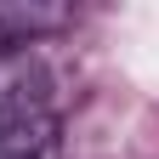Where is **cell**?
Returning <instances> with one entry per match:
<instances>
[{"mask_svg": "<svg viewBox=\"0 0 159 159\" xmlns=\"http://www.w3.org/2000/svg\"><path fill=\"white\" fill-rule=\"evenodd\" d=\"M46 102H51V74L40 68V57H29V51L0 57V131L46 119L51 114Z\"/></svg>", "mask_w": 159, "mask_h": 159, "instance_id": "6da1fadb", "label": "cell"}, {"mask_svg": "<svg viewBox=\"0 0 159 159\" xmlns=\"http://www.w3.org/2000/svg\"><path fill=\"white\" fill-rule=\"evenodd\" d=\"M68 23V6H46V0H0V57L34 46L40 34H57Z\"/></svg>", "mask_w": 159, "mask_h": 159, "instance_id": "7a4b0ae2", "label": "cell"}, {"mask_svg": "<svg viewBox=\"0 0 159 159\" xmlns=\"http://www.w3.org/2000/svg\"><path fill=\"white\" fill-rule=\"evenodd\" d=\"M0 159H11V153H0Z\"/></svg>", "mask_w": 159, "mask_h": 159, "instance_id": "3957f363", "label": "cell"}]
</instances>
